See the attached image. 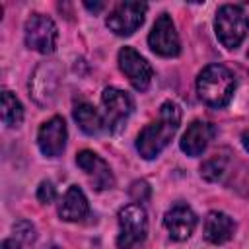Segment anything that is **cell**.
<instances>
[{
    "mask_svg": "<svg viewBox=\"0 0 249 249\" xmlns=\"http://www.w3.org/2000/svg\"><path fill=\"white\" fill-rule=\"evenodd\" d=\"M241 144H243V148L249 152V130H245V132L241 134Z\"/></svg>",
    "mask_w": 249,
    "mask_h": 249,
    "instance_id": "cb8c5ba5",
    "label": "cell"
},
{
    "mask_svg": "<svg viewBox=\"0 0 249 249\" xmlns=\"http://www.w3.org/2000/svg\"><path fill=\"white\" fill-rule=\"evenodd\" d=\"M74 121H76L78 126H80L86 134H89V136L99 134V132L105 128V121H103V117L99 115V111H97L93 105L84 103V101L74 107Z\"/></svg>",
    "mask_w": 249,
    "mask_h": 249,
    "instance_id": "e0dca14e",
    "label": "cell"
},
{
    "mask_svg": "<svg viewBox=\"0 0 249 249\" xmlns=\"http://www.w3.org/2000/svg\"><path fill=\"white\" fill-rule=\"evenodd\" d=\"M119 249H134L146 239L148 233V218L140 204H126L119 210Z\"/></svg>",
    "mask_w": 249,
    "mask_h": 249,
    "instance_id": "277c9868",
    "label": "cell"
},
{
    "mask_svg": "<svg viewBox=\"0 0 249 249\" xmlns=\"http://www.w3.org/2000/svg\"><path fill=\"white\" fill-rule=\"evenodd\" d=\"M226 171V158L222 156H212L210 160H206L202 165H200V175L208 181H216L222 177V173Z\"/></svg>",
    "mask_w": 249,
    "mask_h": 249,
    "instance_id": "d6986e66",
    "label": "cell"
},
{
    "mask_svg": "<svg viewBox=\"0 0 249 249\" xmlns=\"http://www.w3.org/2000/svg\"><path fill=\"white\" fill-rule=\"evenodd\" d=\"M23 37H25V45L31 51H37L41 54H51L56 47L58 31L51 18L43 14H31L25 21Z\"/></svg>",
    "mask_w": 249,
    "mask_h": 249,
    "instance_id": "8992f818",
    "label": "cell"
},
{
    "mask_svg": "<svg viewBox=\"0 0 249 249\" xmlns=\"http://www.w3.org/2000/svg\"><path fill=\"white\" fill-rule=\"evenodd\" d=\"M148 12V4L146 2H134V0H124L119 2L107 16L105 23L107 27L121 37L132 35L142 23H144V16Z\"/></svg>",
    "mask_w": 249,
    "mask_h": 249,
    "instance_id": "5b68a950",
    "label": "cell"
},
{
    "mask_svg": "<svg viewBox=\"0 0 249 249\" xmlns=\"http://www.w3.org/2000/svg\"><path fill=\"white\" fill-rule=\"evenodd\" d=\"M0 249H21V243L19 239H4Z\"/></svg>",
    "mask_w": 249,
    "mask_h": 249,
    "instance_id": "7402d4cb",
    "label": "cell"
},
{
    "mask_svg": "<svg viewBox=\"0 0 249 249\" xmlns=\"http://www.w3.org/2000/svg\"><path fill=\"white\" fill-rule=\"evenodd\" d=\"M101 107H103L105 124L109 126V130L119 132V130H123L126 119L130 117L134 103L126 91H123L119 88H105L101 93Z\"/></svg>",
    "mask_w": 249,
    "mask_h": 249,
    "instance_id": "52a82bcc",
    "label": "cell"
},
{
    "mask_svg": "<svg viewBox=\"0 0 249 249\" xmlns=\"http://www.w3.org/2000/svg\"><path fill=\"white\" fill-rule=\"evenodd\" d=\"M2 121L6 126H18L23 121V107L19 99L8 89L2 91Z\"/></svg>",
    "mask_w": 249,
    "mask_h": 249,
    "instance_id": "ac0fdd59",
    "label": "cell"
},
{
    "mask_svg": "<svg viewBox=\"0 0 249 249\" xmlns=\"http://www.w3.org/2000/svg\"><path fill=\"white\" fill-rule=\"evenodd\" d=\"M163 226L169 231V237L175 241H183L191 237V233L196 228V214L191 210V206L177 202L173 204L165 216H163Z\"/></svg>",
    "mask_w": 249,
    "mask_h": 249,
    "instance_id": "4fadbf2b",
    "label": "cell"
},
{
    "mask_svg": "<svg viewBox=\"0 0 249 249\" xmlns=\"http://www.w3.org/2000/svg\"><path fill=\"white\" fill-rule=\"evenodd\" d=\"M181 123V109L173 101H165L160 107L156 121L146 124L136 136V150L144 160H154L175 136Z\"/></svg>",
    "mask_w": 249,
    "mask_h": 249,
    "instance_id": "6da1fadb",
    "label": "cell"
},
{
    "mask_svg": "<svg viewBox=\"0 0 249 249\" xmlns=\"http://www.w3.org/2000/svg\"><path fill=\"white\" fill-rule=\"evenodd\" d=\"M214 134H216L214 124H210L206 121H193L187 126V130H185L179 146H181V150L187 156H193L195 158V156H200L206 150V146L210 144V140L214 138Z\"/></svg>",
    "mask_w": 249,
    "mask_h": 249,
    "instance_id": "5bb4252c",
    "label": "cell"
},
{
    "mask_svg": "<svg viewBox=\"0 0 249 249\" xmlns=\"http://www.w3.org/2000/svg\"><path fill=\"white\" fill-rule=\"evenodd\" d=\"M214 31L218 41L226 49H235L241 45L249 31V16L243 12L241 6H220L214 18Z\"/></svg>",
    "mask_w": 249,
    "mask_h": 249,
    "instance_id": "3957f363",
    "label": "cell"
},
{
    "mask_svg": "<svg viewBox=\"0 0 249 249\" xmlns=\"http://www.w3.org/2000/svg\"><path fill=\"white\" fill-rule=\"evenodd\" d=\"M88 212H89V204H88L84 191L76 185L68 187V191L64 193L58 204V216L64 222H80L88 216Z\"/></svg>",
    "mask_w": 249,
    "mask_h": 249,
    "instance_id": "9a60e30c",
    "label": "cell"
},
{
    "mask_svg": "<svg viewBox=\"0 0 249 249\" xmlns=\"http://www.w3.org/2000/svg\"><path fill=\"white\" fill-rule=\"evenodd\" d=\"M58 76H60V68L54 62H43L35 70L33 78L29 80V91L39 105H49L54 99L58 88Z\"/></svg>",
    "mask_w": 249,
    "mask_h": 249,
    "instance_id": "8fae6325",
    "label": "cell"
},
{
    "mask_svg": "<svg viewBox=\"0 0 249 249\" xmlns=\"http://www.w3.org/2000/svg\"><path fill=\"white\" fill-rule=\"evenodd\" d=\"M84 6H86L88 10H91V12H99V10L103 8V4H101V2H97V4H89V2H86Z\"/></svg>",
    "mask_w": 249,
    "mask_h": 249,
    "instance_id": "603a6c76",
    "label": "cell"
},
{
    "mask_svg": "<svg viewBox=\"0 0 249 249\" xmlns=\"http://www.w3.org/2000/svg\"><path fill=\"white\" fill-rule=\"evenodd\" d=\"M235 91V78L224 64H208L196 78V93L198 97L214 107H226Z\"/></svg>",
    "mask_w": 249,
    "mask_h": 249,
    "instance_id": "7a4b0ae2",
    "label": "cell"
},
{
    "mask_svg": "<svg viewBox=\"0 0 249 249\" xmlns=\"http://www.w3.org/2000/svg\"><path fill=\"white\" fill-rule=\"evenodd\" d=\"M119 68L128 78V82L132 84L134 89L144 91L150 88L154 70L148 64V60L140 53H136L132 47H123L119 51Z\"/></svg>",
    "mask_w": 249,
    "mask_h": 249,
    "instance_id": "ba28073f",
    "label": "cell"
},
{
    "mask_svg": "<svg viewBox=\"0 0 249 249\" xmlns=\"http://www.w3.org/2000/svg\"><path fill=\"white\" fill-rule=\"evenodd\" d=\"M14 231H16V239H19V241H33L35 239V228L25 220L18 222L14 226Z\"/></svg>",
    "mask_w": 249,
    "mask_h": 249,
    "instance_id": "ffe728a7",
    "label": "cell"
},
{
    "mask_svg": "<svg viewBox=\"0 0 249 249\" xmlns=\"http://www.w3.org/2000/svg\"><path fill=\"white\" fill-rule=\"evenodd\" d=\"M37 198H39V202H43V204H51V202L56 198V191H54V187H53L51 181H43V183L39 185V189H37Z\"/></svg>",
    "mask_w": 249,
    "mask_h": 249,
    "instance_id": "44dd1931",
    "label": "cell"
},
{
    "mask_svg": "<svg viewBox=\"0 0 249 249\" xmlns=\"http://www.w3.org/2000/svg\"><path fill=\"white\" fill-rule=\"evenodd\" d=\"M148 45L160 56H177L179 54L181 43H179L175 23H173L169 14H161L156 19V23L148 35Z\"/></svg>",
    "mask_w": 249,
    "mask_h": 249,
    "instance_id": "9c48e42d",
    "label": "cell"
},
{
    "mask_svg": "<svg viewBox=\"0 0 249 249\" xmlns=\"http://www.w3.org/2000/svg\"><path fill=\"white\" fill-rule=\"evenodd\" d=\"M51 249H58V247H56V245H53V247H51Z\"/></svg>",
    "mask_w": 249,
    "mask_h": 249,
    "instance_id": "d4e9b609",
    "label": "cell"
},
{
    "mask_svg": "<svg viewBox=\"0 0 249 249\" xmlns=\"http://www.w3.org/2000/svg\"><path fill=\"white\" fill-rule=\"evenodd\" d=\"M66 138H68V130H66L64 119L62 117H53V119H49L47 123L41 124V128L37 132V146H39L43 156L56 158L64 152Z\"/></svg>",
    "mask_w": 249,
    "mask_h": 249,
    "instance_id": "30bf717a",
    "label": "cell"
},
{
    "mask_svg": "<svg viewBox=\"0 0 249 249\" xmlns=\"http://www.w3.org/2000/svg\"><path fill=\"white\" fill-rule=\"evenodd\" d=\"M76 163H78V167L88 175V179L91 181V185H93L97 191H105V189H111V187L115 185V177H113L111 167H109L107 161L101 160L95 152H91V150H82V152L76 156Z\"/></svg>",
    "mask_w": 249,
    "mask_h": 249,
    "instance_id": "7c38bea8",
    "label": "cell"
},
{
    "mask_svg": "<svg viewBox=\"0 0 249 249\" xmlns=\"http://www.w3.org/2000/svg\"><path fill=\"white\" fill-rule=\"evenodd\" d=\"M235 231V222L224 214V212H208V216L204 218V239L208 243L220 245L226 243L228 239H231Z\"/></svg>",
    "mask_w": 249,
    "mask_h": 249,
    "instance_id": "2e32d148",
    "label": "cell"
}]
</instances>
